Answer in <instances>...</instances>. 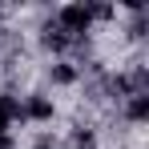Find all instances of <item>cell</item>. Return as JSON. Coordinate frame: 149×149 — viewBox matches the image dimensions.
I'll return each instance as SVG.
<instances>
[{
    "mask_svg": "<svg viewBox=\"0 0 149 149\" xmlns=\"http://www.w3.org/2000/svg\"><path fill=\"white\" fill-rule=\"evenodd\" d=\"M61 24H65V32H85L93 24V8L89 4H65L61 8Z\"/></svg>",
    "mask_w": 149,
    "mask_h": 149,
    "instance_id": "obj_1",
    "label": "cell"
},
{
    "mask_svg": "<svg viewBox=\"0 0 149 149\" xmlns=\"http://www.w3.org/2000/svg\"><path fill=\"white\" fill-rule=\"evenodd\" d=\"M24 117H32V121H49L52 117V101L49 97H28V105L20 109Z\"/></svg>",
    "mask_w": 149,
    "mask_h": 149,
    "instance_id": "obj_2",
    "label": "cell"
},
{
    "mask_svg": "<svg viewBox=\"0 0 149 149\" xmlns=\"http://www.w3.org/2000/svg\"><path fill=\"white\" fill-rule=\"evenodd\" d=\"M129 117H133V121H145V117H149V93H133V101H129Z\"/></svg>",
    "mask_w": 149,
    "mask_h": 149,
    "instance_id": "obj_3",
    "label": "cell"
},
{
    "mask_svg": "<svg viewBox=\"0 0 149 149\" xmlns=\"http://www.w3.org/2000/svg\"><path fill=\"white\" fill-rule=\"evenodd\" d=\"M52 81H56V85H73L77 69H73V65H56V69H52Z\"/></svg>",
    "mask_w": 149,
    "mask_h": 149,
    "instance_id": "obj_4",
    "label": "cell"
},
{
    "mask_svg": "<svg viewBox=\"0 0 149 149\" xmlns=\"http://www.w3.org/2000/svg\"><path fill=\"white\" fill-rule=\"evenodd\" d=\"M65 45H69V36H65V32H52V28L45 32V49H56V52H61Z\"/></svg>",
    "mask_w": 149,
    "mask_h": 149,
    "instance_id": "obj_5",
    "label": "cell"
},
{
    "mask_svg": "<svg viewBox=\"0 0 149 149\" xmlns=\"http://www.w3.org/2000/svg\"><path fill=\"white\" fill-rule=\"evenodd\" d=\"M73 141H77V149H93V133H89V129H81Z\"/></svg>",
    "mask_w": 149,
    "mask_h": 149,
    "instance_id": "obj_6",
    "label": "cell"
},
{
    "mask_svg": "<svg viewBox=\"0 0 149 149\" xmlns=\"http://www.w3.org/2000/svg\"><path fill=\"white\" fill-rule=\"evenodd\" d=\"M0 149H12V137H0Z\"/></svg>",
    "mask_w": 149,
    "mask_h": 149,
    "instance_id": "obj_7",
    "label": "cell"
}]
</instances>
